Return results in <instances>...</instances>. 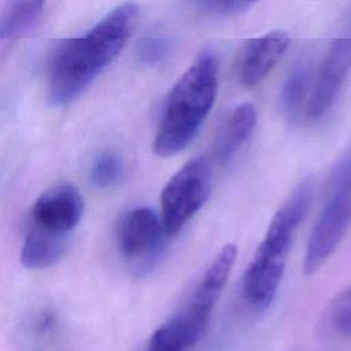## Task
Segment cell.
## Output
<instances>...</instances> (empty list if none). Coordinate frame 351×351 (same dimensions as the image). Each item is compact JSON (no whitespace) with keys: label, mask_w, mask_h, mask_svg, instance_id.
<instances>
[{"label":"cell","mask_w":351,"mask_h":351,"mask_svg":"<svg viewBox=\"0 0 351 351\" xmlns=\"http://www.w3.org/2000/svg\"><path fill=\"white\" fill-rule=\"evenodd\" d=\"M313 67L307 60L296 63L287 75L280 93L281 107L291 121H302L313 92Z\"/></svg>","instance_id":"obj_12"},{"label":"cell","mask_w":351,"mask_h":351,"mask_svg":"<svg viewBox=\"0 0 351 351\" xmlns=\"http://www.w3.org/2000/svg\"><path fill=\"white\" fill-rule=\"evenodd\" d=\"M197 8L214 15H234L251 8L259 0H188Z\"/></svg>","instance_id":"obj_18"},{"label":"cell","mask_w":351,"mask_h":351,"mask_svg":"<svg viewBox=\"0 0 351 351\" xmlns=\"http://www.w3.org/2000/svg\"><path fill=\"white\" fill-rule=\"evenodd\" d=\"M171 40L165 36H147L137 45V58L144 66L162 63L171 51Z\"/></svg>","instance_id":"obj_17"},{"label":"cell","mask_w":351,"mask_h":351,"mask_svg":"<svg viewBox=\"0 0 351 351\" xmlns=\"http://www.w3.org/2000/svg\"><path fill=\"white\" fill-rule=\"evenodd\" d=\"M137 16L138 7L125 1L82 36L60 41L48 58V100L53 106H66L78 99L122 51Z\"/></svg>","instance_id":"obj_1"},{"label":"cell","mask_w":351,"mask_h":351,"mask_svg":"<svg viewBox=\"0 0 351 351\" xmlns=\"http://www.w3.org/2000/svg\"><path fill=\"white\" fill-rule=\"evenodd\" d=\"M236 256V244L223 245L204 270L186 304L165 322L186 351L203 336L217 300L228 282Z\"/></svg>","instance_id":"obj_5"},{"label":"cell","mask_w":351,"mask_h":351,"mask_svg":"<svg viewBox=\"0 0 351 351\" xmlns=\"http://www.w3.org/2000/svg\"><path fill=\"white\" fill-rule=\"evenodd\" d=\"M45 0H7L0 18L1 40H16L38 23Z\"/></svg>","instance_id":"obj_14"},{"label":"cell","mask_w":351,"mask_h":351,"mask_svg":"<svg viewBox=\"0 0 351 351\" xmlns=\"http://www.w3.org/2000/svg\"><path fill=\"white\" fill-rule=\"evenodd\" d=\"M67 239L29 226L21 248V262L27 269L49 267L63 256Z\"/></svg>","instance_id":"obj_13"},{"label":"cell","mask_w":351,"mask_h":351,"mask_svg":"<svg viewBox=\"0 0 351 351\" xmlns=\"http://www.w3.org/2000/svg\"><path fill=\"white\" fill-rule=\"evenodd\" d=\"M351 70V37L333 40L317 73L304 119H321L333 106L336 96Z\"/></svg>","instance_id":"obj_9"},{"label":"cell","mask_w":351,"mask_h":351,"mask_svg":"<svg viewBox=\"0 0 351 351\" xmlns=\"http://www.w3.org/2000/svg\"><path fill=\"white\" fill-rule=\"evenodd\" d=\"M30 324V333H33L36 339H43L56 330L58 315L51 310H41Z\"/></svg>","instance_id":"obj_19"},{"label":"cell","mask_w":351,"mask_h":351,"mask_svg":"<svg viewBox=\"0 0 351 351\" xmlns=\"http://www.w3.org/2000/svg\"><path fill=\"white\" fill-rule=\"evenodd\" d=\"M218 93L217 53L206 48L169 92L154 140L156 155L167 158L185 149L211 111Z\"/></svg>","instance_id":"obj_2"},{"label":"cell","mask_w":351,"mask_h":351,"mask_svg":"<svg viewBox=\"0 0 351 351\" xmlns=\"http://www.w3.org/2000/svg\"><path fill=\"white\" fill-rule=\"evenodd\" d=\"M291 44L284 30H271L245 43L237 62V77L247 88L258 85L278 63Z\"/></svg>","instance_id":"obj_10"},{"label":"cell","mask_w":351,"mask_h":351,"mask_svg":"<svg viewBox=\"0 0 351 351\" xmlns=\"http://www.w3.org/2000/svg\"><path fill=\"white\" fill-rule=\"evenodd\" d=\"M165 230L160 215L149 207H136L122 215L117 226V244L133 266H151L160 254Z\"/></svg>","instance_id":"obj_7"},{"label":"cell","mask_w":351,"mask_h":351,"mask_svg":"<svg viewBox=\"0 0 351 351\" xmlns=\"http://www.w3.org/2000/svg\"><path fill=\"white\" fill-rule=\"evenodd\" d=\"M311 178L303 180L273 215L263 240L243 276V296L256 308H267L280 288L295 233L313 199Z\"/></svg>","instance_id":"obj_3"},{"label":"cell","mask_w":351,"mask_h":351,"mask_svg":"<svg viewBox=\"0 0 351 351\" xmlns=\"http://www.w3.org/2000/svg\"><path fill=\"white\" fill-rule=\"evenodd\" d=\"M85 210L81 192L71 184H58L43 192L30 210L29 226L55 236L69 237Z\"/></svg>","instance_id":"obj_8"},{"label":"cell","mask_w":351,"mask_h":351,"mask_svg":"<svg viewBox=\"0 0 351 351\" xmlns=\"http://www.w3.org/2000/svg\"><path fill=\"white\" fill-rule=\"evenodd\" d=\"M326 324L336 335L351 339V287L330 302L326 311Z\"/></svg>","instance_id":"obj_16"},{"label":"cell","mask_w":351,"mask_h":351,"mask_svg":"<svg viewBox=\"0 0 351 351\" xmlns=\"http://www.w3.org/2000/svg\"><path fill=\"white\" fill-rule=\"evenodd\" d=\"M213 181L206 156L188 160L166 182L160 193V218L169 236L177 234L206 203Z\"/></svg>","instance_id":"obj_6"},{"label":"cell","mask_w":351,"mask_h":351,"mask_svg":"<svg viewBox=\"0 0 351 351\" xmlns=\"http://www.w3.org/2000/svg\"><path fill=\"white\" fill-rule=\"evenodd\" d=\"M123 160L114 151L100 152L92 162L89 178L92 184L100 189H107L117 185L123 177Z\"/></svg>","instance_id":"obj_15"},{"label":"cell","mask_w":351,"mask_h":351,"mask_svg":"<svg viewBox=\"0 0 351 351\" xmlns=\"http://www.w3.org/2000/svg\"><path fill=\"white\" fill-rule=\"evenodd\" d=\"M256 111L250 103H241L233 108L223 122L214 141V158L219 163H228L244 145L256 125Z\"/></svg>","instance_id":"obj_11"},{"label":"cell","mask_w":351,"mask_h":351,"mask_svg":"<svg viewBox=\"0 0 351 351\" xmlns=\"http://www.w3.org/2000/svg\"><path fill=\"white\" fill-rule=\"evenodd\" d=\"M351 225V159L333 170L326 197L311 229L303 271L315 273L339 247Z\"/></svg>","instance_id":"obj_4"}]
</instances>
